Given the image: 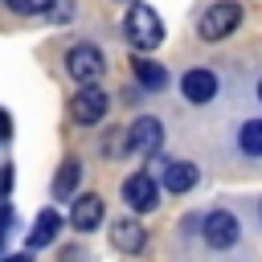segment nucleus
Here are the masks:
<instances>
[{"label": "nucleus", "mask_w": 262, "mask_h": 262, "mask_svg": "<svg viewBox=\"0 0 262 262\" xmlns=\"http://www.w3.org/2000/svg\"><path fill=\"white\" fill-rule=\"evenodd\" d=\"M123 33H127V41H131L135 49H147V53H151V49L164 41V20H160L156 8L131 4V8H127V20H123Z\"/></svg>", "instance_id": "nucleus-1"}, {"label": "nucleus", "mask_w": 262, "mask_h": 262, "mask_svg": "<svg viewBox=\"0 0 262 262\" xmlns=\"http://www.w3.org/2000/svg\"><path fill=\"white\" fill-rule=\"evenodd\" d=\"M237 25H242V4H237V0H217L213 8H205L196 33H201L205 41H221V37H229Z\"/></svg>", "instance_id": "nucleus-2"}, {"label": "nucleus", "mask_w": 262, "mask_h": 262, "mask_svg": "<svg viewBox=\"0 0 262 262\" xmlns=\"http://www.w3.org/2000/svg\"><path fill=\"white\" fill-rule=\"evenodd\" d=\"M66 70H70V78H74V82H94V78L106 70L102 49H98V45H90V41L70 45V53H66Z\"/></svg>", "instance_id": "nucleus-3"}, {"label": "nucleus", "mask_w": 262, "mask_h": 262, "mask_svg": "<svg viewBox=\"0 0 262 262\" xmlns=\"http://www.w3.org/2000/svg\"><path fill=\"white\" fill-rule=\"evenodd\" d=\"M106 106H111V94H106L102 86H94V82H82L78 94H74V102H70V115H74L82 127H90V123H98V119L106 115Z\"/></svg>", "instance_id": "nucleus-4"}, {"label": "nucleus", "mask_w": 262, "mask_h": 262, "mask_svg": "<svg viewBox=\"0 0 262 262\" xmlns=\"http://www.w3.org/2000/svg\"><path fill=\"white\" fill-rule=\"evenodd\" d=\"M123 201L135 209V213H151L160 205V180L147 176V172H131L123 180Z\"/></svg>", "instance_id": "nucleus-5"}, {"label": "nucleus", "mask_w": 262, "mask_h": 262, "mask_svg": "<svg viewBox=\"0 0 262 262\" xmlns=\"http://www.w3.org/2000/svg\"><path fill=\"white\" fill-rule=\"evenodd\" d=\"M160 143H164V123H160V119L143 115V119L131 123V131H127V147H131L135 156H156Z\"/></svg>", "instance_id": "nucleus-6"}, {"label": "nucleus", "mask_w": 262, "mask_h": 262, "mask_svg": "<svg viewBox=\"0 0 262 262\" xmlns=\"http://www.w3.org/2000/svg\"><path fill=\"white\" fill-rule=\"evenodd\" d=\"M237 237H242V225H237V217H233L229 209H213V213L205 217V242H209L213 250H229Z\"/></svg>", "instance_id": "nucleus-7"}, {"label": "nucleus", "mask_w": 262, "mask_h": 262, "mask_svg": "<svg viewBox=\"0 0 262 262\" xmlns=\"http://www.w3.org/2000/svg\"><path fill=\"white\" fill-rule=\"evenodd\" d=\"M180 90H184V98H188L192 106H205V102L217 98V74H213V70H188V74L180 78Z\"/></svg>", "instance_id": "nucleus-8"}, {"label": "nucleus", "mask_w": 262, "mask_h": 262, "mask_svg": "<svg viewBox=\"0 0 262 262\" xmlns=\"http://www.w3.org/2000/svg\"><path fill=\"white\" fill-rule=\"evenodd\" d=\"M143 242H147V229H143L135 217H119V221L111 225V246L123 250V254H139Z\"/></svg>", "instance_id": "nucleus-9"}, {"label": "nucleus", "mask_w": 262, "mask_h": 262, "mask_svg": "<svg viewBox=\"0 0 262 262\" xmlns=\"http://www.w3.org/2000/svg\"><path fill=\"white\" fill-rule=\"evenodd\" d=\"M196 176H201V172H196L192 160H168V164H164V188L176 192V196L188 192V188L196 184Z\"/></svg>", "instance_id": "nucleus-10"}, {"label": "nucleus", "mask_w": 262, "mask_h": 262, "mask_svg": "<svg viewBox=\"0 0 262 262\" xmlns=\"http://www.w3.org/2000/svg\"><path fill=\"white\" fill-rule=\"evenodd\" d=\"M70 221H74V229H94L98 221H102V196H94V192H82V196H74V209H70Z\"/></svg>", "instance_id": "nucleus-11"}, {"label": "nucleus", "mask_w": 262, "mask_h": 262, "mask_svg": "<svg viewBox=\"0 0 262 262\" xmlns=\"http://www.w3.org/2000/svg\"><path fill=\"white\" fill-rule=\"evenodd\" d=\"M57 233H61V213L41 209V213H37V221H33V229H29V246H33V250H41V246H49Z\"/></svg>", "instance_id": "nucleus-12"}, {"label": "nucleus", "mask_w": 262, "mask_h": 262, "mask_svg": "<svg viewBox=\"0 0 262 262\" xmlns=\"http://www.w3.org/2000/svg\"><path fill=\"white\" fill-rule=\"evenodd\" d=\"M131 70H135L139 86H147V90H164V86H168L164 66H160V61H151V57H143V53H135V57H131Z\"/></svg>", "instance_id": "nucleus-13"}, {"label": "nucleus", "mask_w": 262, "mask_h": 262, "mask_svg": "<svg viewBox=\"0 0 262 262\" xmlns=\"http://www.w3.org/2000/svg\"><path fill=\"white\" fill-rule=\"evenodd\" d=\"M78 180H82V164H78V160H61V168H57V176H53V196H57V201H74Z\"/></svg>", "instance_id": "nucleus-14"}, {"label": "nucleus", "mask_w": 262, "mask_h": 262, "mask_svg": "<svg viewBox=\"0 0 262 262\" xmlns=\"http://www.w3.org/2000/svg\"><path fill=\"white\" fill-rule=\"evenodd\" d=\"M237 147L246 156H262V119H246L237 127Z\"/></svg>", "instance_id": "nucleus-15"}, {"label": "nucleus", "mask_w": 262, "mask_h": 262, "mask_svg": "<svg viewBox=\"0 0 262 262\" xmlns=\"http://www.w3.org/2000/svg\"><path fill=\"white\" fill-rule=\"evenodd\" d=\"M12 12H25V16H37V12H49L53 0H8Z\"/></svg>", "instance_id": "nucleus-16"}, {"label": "nucleus", "mask_w": 262, "mask_h": 262, "mask_svg": "<svg viewBox=\"0 0 262 262\" xmlns=\"http://www.w3.org/2000/svg\"><path fill=\"white\" fill-rule=\"evenodd\" d=\"M12 188V168H0V196H8Z\"/></svg>", "instance_id": "nucleus-17"}, {"label": "nucleus", "mask_w": 262, "mask_h": 262, "mask_svg": "<svg viewBox=\"0 0 262 262\" xmlns=\"http://www.w3.org/2000/svg\"><path fill=\"white\" fill-rule=\"evenodd\" d=\"M8 131H12V119H8V115H4V111H0V143H4V139H8Z\"/></svg>", "instance_id": "nucleus-18"}, {"label": "nucleus", "mask_w": 262, "mask_h": 262, "mask_svg": "<svg viewBox=\"0 0 262 262\" xmlns=\"http://www.w3.org/2000/svg\"><path fill=\"white\" fill-rule=\"evenodd\" d=\"M0 262H33V258H29V254H4Z\"/></svg>", "instance_id": "nucleus-19"}, {"label": "nucleus", "mask_w": 262, "mask_h": 262, "mask_svg": "<svg viewBox=\"0 0 262 262\" xmlns=\"http://www.w3.org/2000/svg\"><path fill=\"white\" fill-rule=\"evenodd\" d=\"M0 246H4V229H0Z\"/></svg>", "instance_id": "nucleus-20"}, {"label": "nucleus", "mask_w": 262, "mask_h": 262, "mask_svg": "<svg viewBox=\"0 0 262 262\" xmlns=\"http://www.w3.org/2000/svg\"><path fill=\"white\" fill-rule=\"evenodd\" d=\"M258 98H262V82H258Z\"/></svg>", "instance_id": "nucleus-21"}]
</instances>
